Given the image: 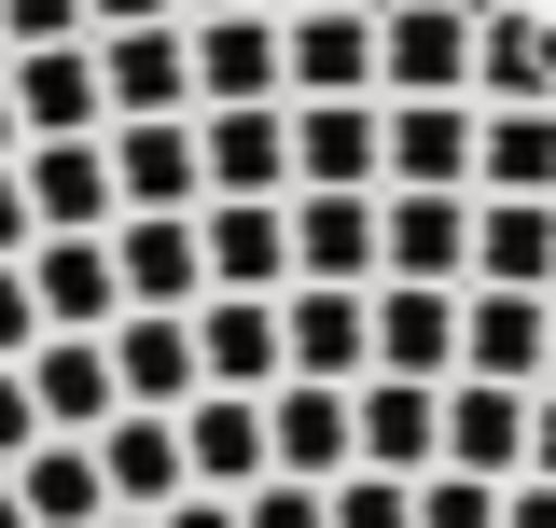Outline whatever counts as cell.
<instances>
[{
    "mask_svg": "<svg viewBox=\"0 0 556 528\" xmlns=\"http://www.w3.org/2000/svg\"><path fill=\"white\" fill-rule=\"evenodd\" d=\"M529 473L556 487V390H529Z\"/></svg>",
    "mask_w": 556,
    "mask_h": 528,
    "instance_id": "40",
    "label": "cell"
},
{
    "mask_svg": "<svg viewBox=\"0 0 556 528\" xmlns=\"http://www.w3.org/2000/svg\"><path fill=\"white\" fill-rule=\"evenodd\" d=\"M376 376L445 390V376H459V292H431V278H376Z\"/></svg>",
    "mask_w": 556,
    "mask_h": 528,
    "instance_id": "15",
    "label": "cell"
},
{
    "mask_svg": "<svg viewBox=\"0 0 556 528\" xmlns=\"http://www.w3.org/2000/svg\"><path fill=\"white\" fill-rule=\"evenodd\" d=\"M42 42H98L84 0H0V56H42Z\"/></svg>",
    "mask_w": 556,
    "mask_h": 528,
    "instance_id": "31",
    "label": "cell"
},
{
    "mask_svg": "<svg viewBox=\"0 0 556 528\" xmlns=\"http://www.w3.org/2000/svg\"><path fill=\"white\" fill-rule=\"evenodd\" d=\"M278 14H362V0H278Z\"/></svg>",
    "mask_w": 556,
    "mask_h": 528,
    "instance_id": "44",
    "label": "cell"
},
{
    "mask_svg": "<svg viewBox=\"0 0 556 528\" xmlns=\"http://www.w3.org/2000/svg\"><path fill=\"white\" fill-rule=\"evenodd\" d=\"M112 278H126V306L195 320V306H208V237H195V209H126V223H112Z\"/></svg>",
    "mask_w": 556,
    "mask_h": 528,
    "instance_id": "6",
    "label": "cell"
},
{
    "mask_svg": "<svg viewBox=\"0 0 556 528\" xmlns=\"http://www.w3.org/2000/svg\"><path fill=\"white\" fill-rule=\"evenodd\" d=\"M195 376H208V390H278V376H292L278 292H208V306H195Z\"/></svg>",
    "mask_w": 556,
    "mask_h": 528,
    "instance_id": "16",
    "label": "cell"
},
{
    "mask_svg": "<svg viewBox=\"0 0 556 528\" xmlns=\"http://www.w3.org/2000/svg\"><path fill=\"white\" fill-rule=\"evenodd\" d=\"M14 112H28V139H98V126H112V98H98V42H42V56H14Z\"/></svg>",
    "mask_w": 556,
    "mask_h": 528,
    "instance_id": "27",
    "label": "cell"
},
{
    "mask_svg": "<svg viewBox=\"0 0 556 528\" xmlns=\"http://www.w3.org/2000/svg\"><path fill=\"white\" fill-rule=\"evenodd\" d=\"M237 515H251V528H334V487H292V473H265Z\"/></svg>",
    "mask_w": 556,
    "mask_h": 528,
    "instance_id": "34",
    "label": "cell"
},
{
    "mask_svg": "<svg viewBox=\"0 0 556 528\" xmlns=\"http://www.w3.org/2000/svg\"><path fill=\"white\" fill-rule=\"evenodd\" d=\"M98 487H112V515H167L181 487H195V460H181V417H112L98 431Z\"/></svg>",
    "mask_w": 556,
    "mask_h": 528,
    "instance_id": "24",
    "label": "cell"
},
{
    "mask_svg": "<svg viewBox=\"0 0 556 528\" xmlns=\"http://www.w3.org/2000/svg\"><path fill=\"white\" fill-rule=\"evenodd\" d=\"M265 460L292 473V487H348V473H362V390L278 376V390H265Z\"/></svg>",
    "mask_w": 556,
    "mask_h": 528,
    "instance_id": "4",
    "label": "cell"
},
{
    "mask_svg": "<svg viewBox=\"0 0 556 528\" xmlns=\"http://www.w3.org/2000/svg\"><path fill=\"white\" fill-rule=\"evenodd\" d=\"M0 528H28V501H14V473H0Z\"/></svg>",
    "mask_w": 556,
    "mask_h": 528,
    "instance_id": "45",
    "label": "cell"
},
{
    "mask_svg": "<svg viewBox=\"0 0 556 528\" xmlns=\"http://www.w3.org/2000/svg\"><path fill=\"white\" fill-rule=\"evenodd\" d=\"M473 196H556V112H486L473 126Z\"/></svg>",
    "mask_w": 556,
    "mask_h": 528,
    "instance_id": "30",
    "label": "cell"
},
{
    "mask_svg": "<svg viewBox=\"0 0 556 528\" xmlns=\"http://www.w3.org/2000/svg\"><path fill=\"white\" fill-rule=\"evenodd\" d=\"M208 196H292V98H237V112H195Z\"/></svg>",
    "mask_w": 556,
    "mask_h": 528,
    "instance_id": "13",
    "label": "cell"
},
{
    "mask_svg": "<svg viewBox=\"0 0 556 528\" xmlns=\"http://www.w3.org/2000/svg\"><path fill=\"white\" fill-rule=\"evenodd\" d=\"M459 390V376H445ZM445 390H417V376H362V473H445Z\"/></svg>",
    "mask_w": 556,
    "mask_h": 528,
    "instance_id": "20",
    "label": "cell"
},
{
    "mask_svg": "<svg viewBox=\"0 0 556 528\" xmlns=\"http://www.w3.org/2000/svg\"><path fill=\"white\" fill-rule=\"evenodd\" d=\"M98 528H153V515H98Z\"/></svg>",
    "mask_w": 556,
    "mask_h": 528,
    "instance_id": "46",
    "label": "cell"
},
{
    "mask_svg": "<svg viewBox=\"0 0 556 528\" xmlns=\"http://www.w3.org/2000/svg\"><path fill=\"white\" fill-rule=\"evenodd\" d=\"M334 528H417V487H404V473H348V487H334Z\"/></svg>",
    "mask_w": 556,
    "mask_h": 528,
    "instance_id": "33",
    "label": "cell"
},
{
    "mask_svg": "<svg viewBox=\"0 0 556 528\" xmlns=\"http://www.w3.org/2000/svg\"><path fill=\"white\" fill-rule=\"evenodd\" d=\"M501 528H556V487L529 473V487H501Z\"/></svg>",
    "mask_w": 556,
    "mask_h": 528,
    "instance_id": "39",
    "label": "cell"
},
{
    "mask_svg": "<svg viewBox=\"0 0 556 528\" xmlns=\"http://www.w3.org/2000/svg\"><path fill=\"white\" fill-rule=\"evenodd\" d=\"M473 292H556V196H473Z\"/></svg>",
    "mask_w": 556,
    "mask_h": 528,
    "instance_id": "22",
    "label": "cell"
},
{
    "mask_svg": "<svg viewBox=\"0 0 556 528\" xmlns=\"http://www.w3.org/2000/svg\"><path fill=\"white\" fill-rule=\"evenodd\" d=\"M543 348H556V292H459V376L543 390Z\"/></svg>",
    "mask_w": 556,
    "mask_h": 528,
    "instance_id": "10",
    "label": "cell"
},
{
    "mask_svg": "<svg viewBox=\"0 0 556 528\" xmlns=\"http://www.w3.org/2000/svg\"><path fill=\"white\" fill-rule=\"evenodd\" d=\"M445 473L529 487V390H486V376H459V390H445Z\"/></svg>",
    "mask_w": 556,
    "mask_h": 528,
    "instance_id": "26",
    "label": "cell"
},
{
    "mask_svg": "<svg viewBox=\"0 0 556 528\" xmlns=\"http://www.w3.org/2000/svg\"><path fill=\"white\" fill-rule=\"evenodd\" d=\"M278 70H292V98H376V0L362 14H278Z\"/></svg>",
    "mask_w": 556,
    "mask_h": 528,
    "instance_id": "23",
    "label": "cell"
},
{
    "mask_svg": "<svg viewBox=\"0 0 556 528\" xmlns=\"http://www.w3.org/2000/svg\"><path fill=\"white\" fill-rule=\"evenodd\" d=\"M543 390H556V348H543Z\"/></svg>",
    "mask_w": 556,
    "mask_h": 528,
    "instance_id": "47",
    "label": "cell"
},
{
    "mask_svg": "<svg viewBox=\"0 0 556 528\" xmlns=\"http://www.w3.org/2000/svg\"><path fill=\"white\" fill-rule=\"evenodd\" d=\"M376 278L473 292V196H417V181H376Z\"/></svg>",
    "mask_w": 556,
    "mask_h": 528,
    "instance_id": "3",
    "label": "cell"
},
{
    "mask_svg": "<svg viewBox=\"0 0 556 528\" xmlns=\"http://www.w3.org/2000/svg\"><path fill=\"white\" fill-rule=\"evenodd\" d=\"M42 348V292H28V264H0V362H28Z\"/></svg>",
    "mask_w": 556,
    "mask_h": 528,
    "instance_id": "35",
    "label": "cell"
},
{
    "mask_svg": "<svg viewBox=\"0 0 556 528\" xmlns=\"http://www.w3.org/2000/svg\"><path fill=\"white\" fill-rule=\"evenodd\" d=\"M390 112V181H417V196H473V98H376Z\"/></svg>",
    "mask_w": 556,
    "mask_h": 528,
    "instance_id": "14",
    "label": "cell"
},
{
    "mask_svg": "<svg viewBox=\"0 0 556 528\" xmlns=\"http://www.w3.org/2000/svg\"><path fill=\"white\" fill-rule=\"evenodd\" d=\"M14 167H28L42 237H112V223H126V196H112V126H98V139H28Z\"/></svg>",
    "mask_w": 556,
    "mask_h": 528,
    "instance_id": "9",
    "label": "cell"
},
{
    "mask_svg": "<svg viewBox=\"0 0 556 528\" xmlns=\"http://www.w3.org/2000/svg\"><path fill=\"white\" fill-rule=\"evenodd\" d=\"M42 251V209H28V167H0V264Z\"/></svg>",
    "mask_w": 556,
    "mask_h": 528,
    "instance_id": "37",
    "label": "cell"
},
{
    "mask_svg": "<svg viewBox=\"0 0 556 528\" xmlns=\"http://www.w3.org/2000/svg\"><path fill=\"white\" fill-rule=\"evenodd\" d=\"M278 348H292V376L362 390V376H376V292H362V278H292V292H278Z\"/></svg>",
    "mask_w": 556,
    "mask_h": 528,
    "instance_id": "2",
    "label": "cell"
},
{
    "mask_svg": "<svg viewBox=\"0 0 556 528\" xmlns=\"http://www.w3.org/2000/svg\"><path fill=\"white\" fill-rule=\"evenodd\" d=\"M28 292H42V334H112L126 320L112 237H42V251H28Z\"/></svg>",
    "mask_w": 556,
    "mask_h": 528,
    "instance_id": "25",
    "label": "cell"
},
{
    "mask_svg": "<svg viewBox=\"0 0 556 528\" xmlns=\"http://www.w3.org/2000/svg\"><path fill=\"white\" fill-rule=\"evenodd\" d=\"M181 28H195V112L292 98V70H278V14H181Z\"/></svg>",
    "mask_w": 556,
    "mask_h": 528,
    "instance_id": "18",
    "label": "cell"
},
{
    "mask_svg": "<svg viewBox=\"0 0 556 528\" xmlns=\"http://www.w3.org/2000/svg\"><path fill=\"white\" fill-rule=\"evenodd\" d=\"M473 98L486 112H556V0H486Z\"/></svg>",
    "mask_w": 556,
    "mask_h": 528,
    "instance_id": "11",
    "label": "cell"
},
{
    "mask_svg": "<svg viewBox=\"0 0 556 528\" xmlns=\"http://www.w3.org/2000/svg\"><path fill=\"white\" fill-rule=\"evenodd\" d=\"M112 196H126V209H208V153H195V112L112 126Z\"/></svg>",
    "mask_w": 556,
    "mask_h": 528,
    "instance_id": "21",
    "label": "cell"
},
{
    "mask_svg": "<svg viewBox=\"0 0 556 528\" xmlns=\"http://www.w3.org/2000/svg\"><path fill=\"white\" fill-rule=\"evenodd\" d=\"M153 528H251V515H237L223 487H181V501H167V515H153Z\"/></svg>",
    "mask_w": 556,
    "mask_h": 528,
    "instance_id": "38",
    "label": "cell"
},
{
    "mask_svg": "<svg viewBox=\"0 0 556 528\" xmlns=\"http://www.w3.org/2000/svg\"><path fill=\"white\" fill-rule=\"evenodd\" d=\"M84 14H98V28H167L181 0H84Z\"/></svg>",
    "mask_w": 556,
    "mask_h": 528,
    "instance_id": "41",
    "label": "cell"
},
{
    "mask_svg": "<svg viewBox=\"0 0 556 528\" xmlns=\"http://www.w3.org/2000/svg\"><path fill=\"white\" fill-rule=\"evenodd\" d=\"M417 528H501V487L486 473H417Z\"/></svg>",
    "mask_w": 556,
    "mask_h": 528,
    "instance_id": "32",
    "label": "cell"
},
{
    "mask_svg": "<svg viewBox=\"0 0 556 528\" xmlns=\"http://www.w3.org/2000/svg\"><path fill=\"white\" fill-rule=\"evenodd\" d=\"M181 14H278V0H181Z\"/></svg>",
    "mask_w": 556,
    "mask_h": 528,
    "instance_id": "43",
    "label": "cell"
},
{
    "mask_svg": "<svg viewBox=\"0 0 556 528\" xmlns=\"http://www.w3.org/2000/svg\"><path fill=\"white\" fill-rule=\"evenodd\" d=\"M98 98L112 126H153V112H195V28H98Z\"/></svg>",
    "mask_w": 556,
    "mask_h": 528,
    "instance_id": "7",
    "label": "cell"
},
{
    "mask_svg": "<svg viewBox=\"0 0 556 528\" xmlns=\"http://www.w3.org/2000/svg\"><path fill=\"white\" fill-rule=\"evenodd\" d=\"M28 445H42V403H28V376H14V362H0V473L28 460Z\"/></svg>",
    "mask_w": 556,
    "mask_h": 528,
    "instance_id": "36",
    "label": "cell"
},
{
    "mask_svg": "<svg viewBox=\"0 0 556 528\" xmlns=\"http://www.w3.org/2000/svg\"><path fill=\"white\" fill-rule=\"evenodd\" d=\"M14 376H28V403H42V431H70V445H98V431L126 417V390H112V334H42Z\"/></svg>",
    "mask_w": 556,
    "mask_h": 528,
    "instance_id": "8",
    "label": "cell"
},
{
    "mask_svg": "<svg viewBox=\"0 0 556 528\" xmlns=\"http://www.w3.org/2000/svg\"><path fill=\"white\" fill-rule=\"evenodd\" d=\"M208 292H292V196H208Z\"/></svg>",
    "mask_w": 556,
    "mask_h": 528,
    "instance_id": "12",
    "label": "cell"
},
{
    "mask_svg": "<svg viewBox=\"0 0 556 528\" xmlns=\"http://www.w3.org/2000/svg\"><path fill=\"white\" fill-rule=\"evenodd\" d=\"M486 0H376V98H473Z\"/></svg>",
    "mask_w": 556,
    "mask_h": 528,
    "instance_id": "1",
    "label": "cell"
},
{
    "mask_svg": "<svg viewBox=\"0 0 556 528\" xmlns=\"http://www.w3.org/2000/svg\"><path fill=\"white\" fill-rule=\"evenodd\" d=\"M28 153V112H14V56H0V167Z\"/></svg>",
    "mask_w": 556,
    "mask_h": 528,
    "instance_id": "42",
    "label": "cell"
},
{
    "mask_svg": "<svg viewBox=\"0 0 556 528\" xmlns=\"http://www.w3.org/2000/svg\"><path fill=\"white\" fill-rule=\"evenodd\" d=\"M376 196L390 181V112L376 98H292V196Z\"/></svg>",
    "mask_w": 556,
    "mask_h": 528,
    "instance_id": "5",
    "label": "cell"
},
{
    "mask_svg": "<svg viewBox=\"0 0 556 528\" xmlns=\"http://www.w3.org/2000/svg\"><path fill=\"white\" fill-rule=\"evenodd\" d=\"M14 501H28V528H98V515H112V487H98V445L42 431V445L14 460Z\"/></svg>",
    "mask_w": 556,
    "mask_h": 528,
    "instance_id": "29",
    "label": "cell"
},
{
    "mask_svg": "<svg viewBox=\"0 0 556 528\" xmlns=\"http://www.w3.org/2000/svg\"><path fill=\"white\" fill-rule=\"evenodd\" d=\"M181 460H195V487H223V501H251L265 487V390H195L181 403Z\"/></svg>",
    "mask_w": 556,
    "mask_h": 528,
    "instance_id": "17",
    "label": "cell"
},
{
    "mask_svg": "<svg viewBox=\"0 0 556 528\" xmlns=\"http://www.w3.org/2000/svg\"><path fill=\"white\" fill-rule=\"evenodd\" d=\"M292 278H362L376 292V196H292Z\"/></svg>",
    "mask_w": 556,
    "mask_h": 528,
    "instance_id": "28",
    "label": "cell"
},
{
    "mask_svg": "<svg viewBox=\"0 0 556 528\" xmlns=\"http://www.w3.org/2000/svg\"><path fill=\"white\" fill-rule=\"evenodd\" d=\"M112 390H126L139 417H181V403L208 390V376H195V320H167V306H126V320H112Z\"/></svg>",
    "mask_w": 556,
    "mask_h": 528,
    "instance_id": "19",
    "label": "cell"
}]
</instances>
